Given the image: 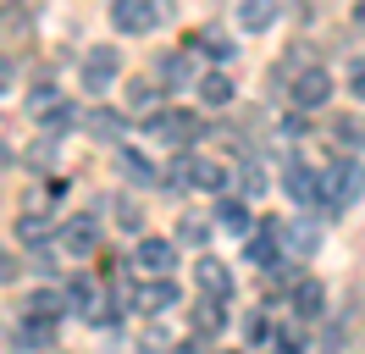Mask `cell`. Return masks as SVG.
Returning <instances> with one entry per match:
<instances>
[{"instance_id": "cell-1", "label": "cell", "mask_w": 365, "mask_h": 354, "mask_svg": "<svg viewBox=\"0 0 365 354\" xmlns=\"http://www.w3.org/2000/svg\"><path fill=\"white\" fill-rule=\"evenodd\" d=\"M360 194H365V166L360 161L343 155V161H332V166L321 172V205H327V211H349Z\"/></svg>"}, {"instance_id": "cell-2", "label": "cell", "mask_w": 365, "mask_h": 354, "mask_svg": "<svg viewBox=\"0 0 365 354\" xmlns=\"http://www.w3.org/2000/svg\"><path fill=\"white\" fill-rule=\"evenodd\" d=\"M39 28V6L34 0H0V39L6 44H28Z\"/></svg>"}, {"instance_id": "cell-3", "label": "cell", "mask_w": 365, "mask_h": 354, "mask_svg": "<svg viewBox=\"0 0 365 354\" xmlns=\"http://www.w3.org/2000/svg\"><path fill=\"white\" fill-rule=\"evenodd\" d=\"M150 133L160 144H194L200 138V116L194 111H150Z\"/></svg>"}, {"instance_id": "cell-4", "label": "cell", "mask_w": 365, "mask_h": 354, "mask_svg": "<svg viewBox=\"0 0 365 354\" xmlns=\"http://www.w3.org/2000/svg\"><path fill=\"white\" fill-rule=\"evenodd\" d=\"M111 22L116 34H150L160 22V6L155 0H111Z\"/></svg>"}, {"instance_id": "cell-5", "label": "cell", "mask_w": 365, "mask_h": 354, "mask_svg": "<svg viewBox=\"0 0 365 354\" xmlns=\"http://www.w3.org/2000/svg\"><path fill=\"white\" fill-rule=\"evenodd\" d=\"M61 249H67V255H94V249H100V221H94V211L61 221Z\"/></svg>"}, {"instance_id": "cell-6", "label": "cell", "mask_w": 365, "mask_h": 354, "mask_svg": "<svg viewBox=\"0 0 365 354\" xmlns=\"http://www.w3.org/2000/svg\"><path fill=\"white\" fill-rule=\"evenodd\" d=\"M327 100H332V78H327L321 66H304V72L294 78V106L299 111H321Z\"/></svg>"}, {"instance_id": "cell-7", "label": "cell", "mask_w": 365, "mask_h": 354, "mask_svg": "<svg viewBox=\"0 0 365 354\" xmlns=\"http://www.w3.org/2000/svg\"><path fill=\"white\" fill-rule=\"evenodd\" d=\"M116 72H122V56H116V44H94L89 56H83V84L89 88H111Z\"/></svg>"}, {"instance_id": "cell-8", "label": "cell", "mask_w": 365, "mask_h": 354, "mask_svg": "<svg viewBox=\"0 0 365 354\" xmlns=\"http://www.w3.org/2000/svg\"><path fill=\"white\" fill-rule=\"evenodd\" d=\"M23 310L34 315V321H50V327H56V321H61V315L72 310V299L61 293V288H39V293H34V299H28Z\"/></svg>"}, {"instance_id": "cell-9", "label": "cell", "mask_w": 365, "mask_h": 354, "mask_svg": "<svg viewBox=\"0 0 365 354\" xmlns=\"http://www.w3.org/2000/svg\"><path fill=\"white\" fill-rule=\"evenodd\" d=\"M138 266H144V271H155V277H166V271L178 266V243H166V238H138Z\"/></svg>"}, {"instance_id": "cell-10", "label": "cell", "mask_w": 365, "mask_h": 354, "mask_svg": "<svg viewBox=\"0 0 365 354\" xmlns=\"http://www.w3.org/2000/svg\"><path fill=\"white\" fill-rule=\"evenodd\" d=\"M194 283L205 288L210 299H232V271H227L222 261H210V255H205L200 266H194Z\"/></svg>"}, {"instance_id": "cell-11", "label": "cell", "mask_w": 365, "mask_h": 354, "mask_svg": "<svg viewBox=\"0 0 365 354\" xmlns=\"http://www.w3.org/2000/svg\"><path fill=\"white\" fill-rule=\"evenodd\" d=\"M282 11V0H238V22L250 28V34H266Z\"/></svg>"}, {"instance_id": "cell-12", "label": "cell", "mask_w": 365, "mask_h": 354, "mask_svg": "<svg viewBox=\"0 0 365 354\" xmlns=\"http://www.w3.org/2000/svg\"><path fill=\"white\" fill-rule=\"evenodd\" d=\"M216 227H222V233H232V238H250V205L222 194V205H216Z\"/></svg>"}, {"instance_id": "cell-13", "label": "cell", "mask_w": 365, "mask_h": 354, "mask_svg": "<svg viewBox=\"0 0 365 354\" xmlns=\"http://www.w3.org/2000/svg\"><path fill=\"white\" fill-rule=\"evenodd\" d=\"M282 243H288L294 255H316L321 249V227L316 221H282Z\"/></svg>"}, {"instance_id": "cell-14", "label": "cell", "mask_w": 365, "mask_h": 354, "mask_svg": "<svg viewBox=\"0 0 365 354\" xmlns=\"http://www.w3.org/2000/svg\"><path fill=\"white\" fill-rule=\"evenodd\" d=\"M133 305L144 310V315H160V310H172V305H178V288H172L166 277H160V283L138 288V293H133Z\"/></svg>"}, {"instance_id": "cell-15", "label": "cell", "mask_w": 365, "mask_h": 354, "mask_svg": "<svg viewBox=\"0 0 365 354\" xmlns=\"http://www.w3.org/2000/svg\"><path fill=\"white\" fill-rule=\"evenodd\" d=\"M282 188L299 199V205H316L321 199V177L310 172V166H288V177H282Z\"/></svg>"}, {"instance_id": "cell-16", "label": "cell", "mask_w": 365, "mask_h": 354, "mask_svg": "<svg viewBox=\"0 0 365 354\" xmlns=\"http://www.w3.org/2000/svg\"><path fill=\"white\" fill-rule=\"evenodd\" d=\"M116 166H122V177H128L133 188H150V183H155V161L138 155V150H122V155H116Z\"/></svg>"}, {"instance_id": "cell-17", "label": "cell", "mask_w": 365, "mask_h": 354, "mask_svg": "<svg viewBox=\"0 0 365 354\" xmlns=\"http://www.w3.org/2000/svg\"><path fill=\"white\" fill-rule=\"evenodd\" d=\"M83 128H89L94 138H106V144H111V138H122V128H128V122H122V111H106V106H94L89 116H83Z\"/></svg>"}, {"instance_id": "cell-18", "label": "cell", "mask_w": 365, "mask_h": 354, "mask_svg": "<svg viewBox=\"0 0 365 354\" xmlns=\"http://www.w3.org/2000/svg\"><path fill=\"white\" fill-rule=\"evenodd\" d=\"M222 305H227V299H210V293H205V299L194 305V332H205V338H210V332H222V327H227Z\"/></svg>"}, {"instance_id": "cell-19", "label": "cell", "mask_w": 365, "mask_h": 354, "mask_svg": "<svg viewBox=\"0 0 365 354\" xmlns=\"http://www.w3.org/2000/svg\"><path fill=\"white\" fill-rule=\"evenodd\" d=\"M200 100H205V106H232V78H227V72L200 78Z\"/></svg>"}, {"instance_id": "cell-20", "label": "cell", "mask_w": 365, "mask_h": 354, "mask_svg": "<svg viewBox=\"0 0 365 354\" xmlns=\"http://www.w3.org/2000/svg\"><path fill=\"white\" fill-rule=\"evenodd\" d=\"M332 138H338V150H365V122L360 116H338V122H332Z\"/></svg>"}, {"instance_id": "cell-21", "label": "cell", "mask_w": 365, "mask_h": 354, "mask_svg": "<svg viewBox=\"0 0 365 354\" xmlns=\"http://www.w3.org/2000/svg\"><path fill=\"white\" fill-rule=\"evenodd\" d=\"M321 305H327L321 283H299V288H294V310L304 315V321H316V315H321Z\"/></svg>"}, {"instance_id": "cell-22", "label": "cell", "mask_w": 365, "mask_h": 354, "mask_svg": "<svg viewBox=\"0 0 365 354\" xmlns=\"http://www.w3.org/2000/svg\"><path fill=\"white\" fill-rule=\"evenodd\" d=\"M227 166H222V161H200V166H194V188H216V194H227Z\"/></svg>"}, {"instance_id": "cell-23", "label": "cell", "mask_w": 365, "mask_h": 354, "mask_svg": "<svg viewBox=\"0 0 365 354\" xmlns=\"http://www.w3.org/2000/svg\"><path fill=\"white\" fill-rule=\"evenodd\" d=\"M178 243H188V249L210 243V221H205V216H182V221H178Z\"/></svg>"}, {"instance_id": "cell-24", "label": "cell", "mask_w": 365, "mask_h": 354, "mask_svg": "<svg viewBox=\"0 0 365 354\" xmlns=\"http://www.w3.org/2000/svg\"><path fill=\"white\" fill-rule=\"evenodd\" d=\"M17 343H23V349H50V321H34V315H28L23 327H17Z\"/></svg>"}, {"instance_id": "cell-25", "label": "cell", "mask_w": 365, "mask_h": 354, "mask_svg": "<svg viewBox=\"0 0 365 354\" xmlns=\"http://www.w3.org/2000/svg\"><path fill=\"white\" fill-rule=\"evenodd\" d=\"M160 72H166V84H194V56H166V61H160Z\"/></svg>"}, {"instance_id": "cell-26", "label": "cell", "mask_w": 365, "mask_h": 354, "mask_svg": "<svg viewBox=\"0 0 365 354\" xmlns=\"http://www.w3.org/2000/svg\"><path fill=\"white\" fill-rule=\"evenodd\" d=\"M17 238H23V243H45V238H50V221H45V216H34V211H28V216L17 221Z\"/></svg>"}, {"instance_id": "cell-27", "label": "cell", "mask_w": 365, "mask_h": 354, "mask_svg": "<svg viewBox=\"0 0 365 354\" xmlns=\"http://www.w3.org/2000/svg\"><path fill=\"white\" fill-rule=\"evenodd\" d=\"M128 106H133V111H155V84L133 78V84H128Z\"/></svg>"}, {"instance_id": "cell-28", "label": "cell", "mask_w": 365, "mask_h": 354, "mask_svg": "<svg viewBox=\"0 0 365 354\" xmlns=\"http://www.w3.org/2000/svg\"><path fill=\"white\" fill-rule=\"evenodd\" d=\"M200 50H205V56H216V61H232V50H238V44L222 39V34H205V39H200Z\"/></svg>"}, {"instance_id": "cell-29", "label": "cell", "mask_w": 365, "mask_h": 354, "mask_svg": "<svg viewBox=\"0 0 365 354\" xmlns=\"http://www.w3.org/2000/svg\"><path fill=\"white\" fill-rule=\"evenodd\" d=\"M28 106L39 111V116H45L50 106H61V100H56V84H39V88H34V94H28Z\"/></svg>"}, {"instance_id": "cell-30", "label": "cell", "mask_w": 365, "mask_h": 354, "mask_svg": "<svg viewBox=\"0 0 365 354\" xmlns=\"http://www.w3.org/2000/svg\"><path fill=\"white\" fill-rule=\"evenodd\" d=\"M61 128H72V111H67V106H50V111H45V133L56 138Z\"/></svg>"}, {"instance_id": "cell-31", "label": "cell", "mask_w": 365, "mask_h": 354, "mask_svg": "<svg viewBox=\"0 0 365 354\" xmlns=\"http://www.w3.org/2000/svg\"><path fill=\"white\" fill-rule=\"evenodd\" d=\"M349 94H354V100H365V56L349 66Z\"/></svg>"}, {"instance_id": "cell-32", "label": "cell", "mask_w": 365, "mask_h": 354, "mask_svg": "<svg viewBox=\"0 0 365 354\" xmlns=\"http://www.w3.org/2000/svg\"><path fill=\"white\" fill-rule=\"evenodd\" d=\"M116 216H122L116 227H128V233H138V221H144V216L133 211V205H128V199H116Z\"/></svg>"}, {"instance_id": "cell-33", "label": "cell", "mask_w": 365, "mask_h": 354, "mask_svg": "<svg viewBox=\"0 0 365 354\" xmlns=\"http://www.w3.org/2000/svg\"><path fill=\"white\" fill-rule=\"evenodd\" d=\"M266 188V177H260V166H244V194H260Z\"/></svg>"}, {"instance_id": "cell-34", "label": "cell", "mask_w": 365, "mask_h": 354, "mask_svg": "<svg viewBox=\"0 0 365 354\" xmlns=\"http://www.w3.org/2000/svg\"><path fill=\"white\" fill-rule=\"evenodd\" d=\"M17 271H23V266H17V261H11V255H6V249H0V283H11Z\"/></svg>"}, {"instance_id": "cell-35", "label": "cell", "mask_w": 365, "mask_h": 354, "mask_svg": "<svg viewBox=\"0 0 365 354\" xmlns=\"http://www.w3.org/2000/svg\"><path fill=\"white\" fill-rule=\"evenodd\" d=\"M6 78H11V61H0V84H6Z\"/></svg>"}, {"instance_id": "cell-36", "label": "cell", "mask_w": 365, "mask_h": 354, "mask_svg": "<svg viewBox=\"0 0 365 354\" xmlns=\"http://www.w3.org/2000/svg\"><path fill=\"white\" fill-rule=\"evenodd\" d=\"M178 354H200V343H182V349H178Z\"/></svg>"}]
</instances>
